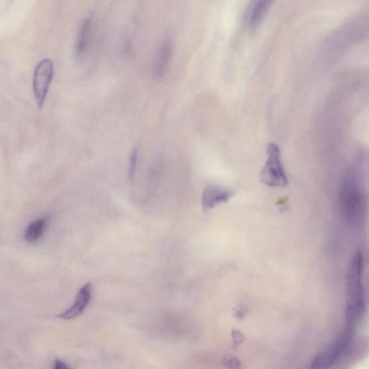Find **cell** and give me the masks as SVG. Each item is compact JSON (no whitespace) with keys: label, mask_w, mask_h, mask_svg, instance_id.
I'll return each instance as SVG.
<instances>
[{"label":"cell","mask_w":369,"mask_h":369,"mask_svg":"<svg viewBox=\"0 0 369 369\" xmlns=\"http://www.w3.org/2000/svg\"><path fill=\"white\" fill-rule=\"evenodd\" d=\"M54 72L53 62L46 59L36 66L33 77V92L40 108L44 105Z\"/></svg>","instance_id":"obj_4"},{"label":"cell","mask_w":369,"mask_h":369,"mask_svg":"<svg viewBox=\"0 0 369 369\" xmlns=\"http://www.w3.org/2000/svg\"><path fill=\"white\" fill-rule=\"evenodd\" d=\"M138 160V151L137 148H135L131 154L130 160H129V168L128 171V176L129 180H133L135 172L137 170Z\"/></svg>","instance_id":"obj_11"},{"label":"cell","mask_w":369,"mask_h":369,"mask_svg":"<svg viewBox=\"0 0 369 369\" xmlns=\"http://www.w3.org/2000/svg\"><path fill=\"white\" fill-rule=\"evenodd\" d=\"M92 23L90 19L85 20L80 27L76 45V54L81 57L87 50L92 38Z\"/></svg>","instance_id":"obj_9"},{"label":"cell","mask_w":369,"mask_h":369,"mask_svg":"<svg viewBox=\"0 0 369 369\" xmlns=\"http://www.w3.org/2000/svg\"><path fill=\"white\" fill-rule=\"evenodd\" d=\"M340 206L344 218L350 223H358L363 212V198L357 178L347 174L340 193Z\"/></svg>","instance_id":"obj_2"},{"label":"cell","mask_w":369,"mask_h":369,"mask_svg":"<svg viewBox=\"0 0 369 369\" xmlns=\"http://www.w3.org/2000/svg\"><path fill=\"white\" fill-rule=\"evenodd\" d=\"M232 196L233 193L227 189L209 186L203 192L202 206L205 210L213 209L217 205L228 201Z\"/></svg>","instance_id":"obj_7"},{"label":"cell","mask_w":369,"mask_h":369,"mask_svg":"<svg viewBox=\"0 0 369 369\" xmlns=\"http://www.w3.org/2000/svg\"><path fill=\"white\" fill-rule=\"evenodd\" d=\"M53 368L55 369H68L69 367L61 360L57 359L54 361Z\"/></svg>","instance_id":"obj_12"},{"label":"cell","mask_w":369,"mask_h":369,"mask_svg":"<svg viewBox=\"0 0 369 369\" xmlns=\"http://www.w3.org/2000/svg\"><path fill=\"white\" fill-rule=\"evenodd\" d=\"M363 259L357 253L350 263L347 275V323L355 324L363 315L365 300L362 284Z\"/></svg>","instance_id":"obj_1"},{"label":"cell","mask_w":369,"mask_h":369,"mask_svg":"<svg viewBox=\"0 0 369 369\" xmlns=\"http://www.w3.org/2000/svg\"><path fill=\"white\" fill-rule=\"evenodd\" d=\"M47 225L45 218H39L32 221L25 232V239L28 243H35L42 237Z\"/></svg>","instance_id":"obj_10"},{"label":"cell","mask_w":369,"mask_h":369,"mask_svg":"<svg viewBox=\"0 0 369 369\" xmlns=\"http://www.w3.org/2000/svg\"><path fill=\"white\" fill-rule=\"evenodd\" d=\"M92 293V286L91 283H87L79 290L75 302L72 306L60 314L58 318L62 320H69L76 319L80 316L87 307Z\"/></svg>","instance_id":"obj_6"},{"label":"cell","mask_w":369,"mask_h":369,"mask_svg":"<svg viewBox=\"0 0 369 369\" xmlns=\"http://www.w3.org/2000/svg\"><path fill=\"white\" fill-rule=\"evenodd\" d=\"M173 56V43L171 39L165 40L160 46L155 59L153 74L156 79H161L167 71Z\"/></svg>","instance_id":"obj_8"},{"label":"cell","mask_w":369,"mask_h":369,"mask_svg":"<svg viewBox=\"0 0 369 369\" xmlns=\"http://www.w3.org/2000/svg\"><path fill=\"white\" fill-rule=\"evenodd\" d=\"M261 181L268 187L284 188L288 179L283 167L281 151L278 145L271 143L268 148V159L261 174Z\"/></svg>","instance_id":"obj_3"},{"label":"cell","mask_w":369,"mask_h":369,"mask_svg":"<svg viewBox=\"0 0 369 369\" xmlns=\"http://www.w3.org/2000/svg\"><path fill=\"white\" fill-rule=\"evenodd\" d=\"M275 0H250L245 14V23L250 29H255L264 22Z\"/></svg>","instance_id":"obj_5"}]
</instances>
